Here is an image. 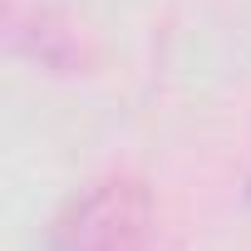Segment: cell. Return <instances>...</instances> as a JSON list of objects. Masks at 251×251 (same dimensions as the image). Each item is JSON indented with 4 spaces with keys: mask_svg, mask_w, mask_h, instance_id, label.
<instances>
[{
    "mask_svg": "<svg viewBox=\"0 0 251 251\" xmlns=\"http://www.w3.org/2000/svg\"><path fill=\"white\" fill-rule=\"evenodd\" d=\"M153 231V202L143 182L133 177H108L79 192L50 231L54 251H148Z\"/></svg>",
    "mask_w": 251,
    "mask_h": 251,
    "instance_id": "obj_1",
    "label": "cell"
}]
</instances>
